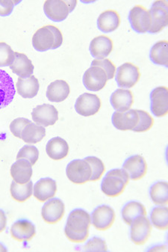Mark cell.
<instances>
[{"label": "cell", "instance_id": "1", "mask_svg": "<svg viewBox=\"0 0 168 252\" xmlns=\"http://www.w3.org/2000/svg\"><path fill=\"white\" fill-rule=\"evenodd\" d=\"M90 224V216L86 210L74 209L67 217L64 234L67 239L73 243H83L88 237Z\"/></svg>", "mask_w": 168, "mask_h": 252}, {"label": "cell", "instance_id": "2", "mask_svg": "<svg viewBox=\"0 0 168 252\" xmlns=\"http://www.w3.org/2000/svg\"><path fill=\"white\" fill-rule=\"evenodd\" d=\"M62 43V33L57 27L52 25L39 29L32 37L33 47L39 52L56 50L61 47Z\"/></svg>", "mask_w": 168, "mask_h": 252}, {"label": "cell", "instance_id": "3", "mask_svg": "<svg viewBox=\"0 0 168 252\" xmlns=\"http://www.w3.org/2000/svg\"><path fill=\"white\" fill-rule=\"evenodd\" d=\"M129 181V176L123 168L111 170L102 181V191L111 198L117 197L123 192Z\"/></svg>", "mask_w": 168, "mask_h": 252}, {"label": "cell", "instance_id": "4", "mask_svg": "<svg viewBox=\"0 0 168 252\" xmlns=\"http://www.w3.org/2000/svg\"><path fill=\"white\" fill-rule=\"evenodd\" d=\"M77 1H46L44 11L46 16L54 22H61L68 17L69 14L74 10Z\"/></svg>", "mask_w": 168, "mask_h": 252}, {"label": "cell", "instance_id": "5", "mask_svg": "<svg viewBox=\"0 0 168 252\" xmlns=\"http://www.w3.org/2000/svg\"><path fill=\"white\" fill-rule=\"evenodd\" d=\"M66 174L69 181L73 184H84L90 181L91 167L84 159H74L67 165Z\"/></svg>", "mask_w": 168, "mask_h": 252}, {"label": "cell", "instance_id": "6", "mask_svg": "<svg viewBox=\"0 0 168 252\" xmlns=\"http://www.w3.org/2000/svg\"><path fill=\"white\" fill-rule=\"evenodd\" d=\"M151 27L148 32L156 34L168 25V5L165 1H156L149 9Z\"/></svg>", "mask_w": 168, "mask_h": 252}, {"label": "cell", "instance_id": "7", "mask_svg": "<svg viewBox=\"0 0 168 252\" xmlns=\"http://www.w3.org/2000/svg\"><path fill=\"white\" fill-rule=\"evenodd\" d=\"M115 80L117 86L123 89H131L140 80L139 67L130 63H126L117 69Z\"/></svg>", "mask_w": 168, "mask_h": 252}, {"label": "cell", "instance_id": "8", "mask_svg": "<svg viewBox=\"0 0 168 252\" xmlns=\"http://www.w3.org/2000/svg\"><path fill=\"white\" fill-rule=\"evenodd\" d=\"M130 239L138 246L145 244L152 231V224L146 216L137 217L130 224Z\"/></svg>", "mask_w": 168, "mask_h": 252}, {"label": "cell", "instance_id": "9", "mask_svg": "<svg viewBox=\"0 0 168 252\" xmlns=\"http://www.w3.org/2000/svg\"><path fill=\"white\" fill-rule=\"evenodd\" d=\"M93 227L99 230L110 228L115 220V212L110 206L103 204L94 209L90 215Z\"/></svg>", "mask_w": 168, "mask_h": 252}, {"label": "cell", "instance_id": "10", "mask_svg": "<svg viewBox=\"0 0 168 252\" xmlns=\"http://www.w3.org/2000/svg\"><path fill=\"white\" fill-rule=\"evenodd\" d=\"M131 27L136 32H147L151 27V19L149 11L141 5H136L131 9L129 14Z\"/></svg>", "mask_w": 168, "mask_h": 252}, {"label": "cell", "instance_id": "11", "mask_svg": "<svg viewBox=\"0 0 168 252\" xmlns=\"http://www.w3.org/2000/svg\"><path fill=\"white\" fill-rule=\"evenodd\" d=\"M101 107V100L97 95L84 93L80 95L75 103V109L79 115L89 117L95 115Z\"/></svg>", "mask_w": 168, "mask_h": 252}, {"label": "cell", "instance_id": "12", "mask_svg": "<svg viewBox=\"0 0 168 252\" xmlns=\"http://www.w3.org/2000/svg\"><path fill=\"white\" fill-rule=\"evenodd\" d=\"M150 110L156 117L162 118L168 115V89L165 86H159L152 91L150 95Z\"/></svg>", "mask_w": 168, "mask_h": 252}, {"label": "cell", "instance_id": "13", "mask_svg": "<svg viewBox=\"0 0 168 252\" xmlns=\"http://www.w3.org/2000/svg\"><path fill=\"white\" fill-rule=\"evenodd\" d=\"M65 213V206L60 198H54L48 200L43 206L41 216L43 220L48 224H56L62 220Z\"/></svg>", "mask_w": 168, "mask_h": 252}, {"label": "cell", "instance_id": "14", "mask_svg": "<svg viewBox=\"0 0 168 252\" xmlns=\"http://www.w3.org/2000/svg\"><path fill=\"white\" fill-rule=\"evenodd\" d=\"M107 75L103 69L96 66H91L86 70L83 76V84L87 90L99 92L106 86Z\"/></svg>", "mask_w": 168, "mask_h": 252}, {"label": "cell", "instance_id": "15", "mask_svg": "<svg viewBox=\"0 0 168 252\" xmlns=\"http://www.w3.org/2000/svg\"><path fill=\"white\" fill-rule=\"evenodd\" d=\"M31 117L37 125L43 126H52L58 120V112L53 105L44 103L33 109Z\"/></svg>", "mask_w": 168, "mask_h": 252}, {"label": "cell", "instance_id": "16", "mask_svg": "<svg viewBox=\"0 0 168 252\" xmlns=\"http://www.w3.org/2000/svg\"><path fill=\"white\" fill-rule=\"evenodd\" d=\"M123 169L128 174L129 180L139 181L145 176L147 171V165L143 157L133 155L125 160Z\"/></svg>", "mask_w": 168, "mask_h": 252}, {"label": "cell", "instance_id": "17", "mask_svg": "<svg viewBox=\"0 0 168 252\" xmlns=\"http://www.w3.org/2000/svg\"><path fill=\"white\" fill-rule=\"evenodd\" d=\"M139 116L137 110L129 109L126 112L116 111L112 115V124L119 130H133L139 123Z\"/></svg>", "mask_w": 168, "mask_h": 252}, {"label": "cell", "instance_id": "18", "mask_svg": "<svg viewBox=\"0 0 168 252\" xmlns=\"http://www.w3.org/2000/svg\"><path fill=\"white\" fill-rule=\"evenodd\" d=\"M10 233L12 238L17 241H29L35 236L36 227L30 220L22 219L12 224Z\"/></svg>", "mask_w": 168, "mask_h": 252}, {"label": "cell", "instance_id": "19", "mask_svg": "<svg viewBox=\"0 0 168 252\" xmlns=\"http://www.w3.org/2000/svg\"><path fill=\"white\" fill-rule=\"evenodd\" d=\"M16 90L11 76L0 69V109L8 106L14 100Z\"/></svg>", "mask_w": 168, "mask_h": 252}, {"label": "cell", "instance_id": "20", "mask_svg": "<svg viewBox=\"0 0 168 252\" xmlns=\"http://www.w3.org/2000/svg\"><path fill=\"white\" fill-rule=\"evenodd\" d=\"M57 191L56 181L50 178H42L33 186V195L41 202L54 198Z\"/></svg>", "mask_w": 168, "mask_h": 252}, {"label": "cell", "instance_id": "21", "mask_svg": "<svg viewBox=\"0 0 168 252\" xmlns=\"http://www.w3.org/2000/svg\"><path fill=\"white\" fill-rule=\"evenodd\" d=\"M89 50L91 56L96 60H103L112 53L113 42L110 37L100 35L92 40Z\"/></svg>", "mask_w": 168, "mask_h": 252}, {"label": "cell", "instance_id": "22", "mask_svg": "<svg viewBox=\"0 0 168 252\" xmlns=\"http://www.w3.org/2000/svg\"><path fill=\"white\" fill-rule=\"evenodd\" d=\"M110 103L112 107L117 112H126L133 106L134 96L131 91L125 89H118L112 93Z\"/></svg>", "mask_w": 168, "mask_h": 252}, {"label": "cell", "instance_id": "23", "mask_svg": "<svg viewBox=\"0 0 168 252\" xmlns=\"http://www.w3.org/2000/svg\"><path fill=\"white\" fill-rule=\"evenodd\" d=\"M32 173V165L27 159H17L11 167V177L19 184H27L31 181Z\"/></svg>", "mask_w": 168, "mask_h": 252}, {"label": "cell", "instance_id": "24", "mask_svg": "<svg viewBox=\"0 0 168 252\" xmlns=\"http://www.w3.org/2000/svg\"><path fill=\"white\" fill-rule=\"evenodd\" d=\"M10 68L20 77L27 78L33 74L34 67L27 55L14 52V60L10 64Z\"/></svg>", "mask_w": 168, "mask_h": 252}, {"label": "cell", "instance_id": "25", "mask_svg": "<svg viewBox=\"0 0 168 252\" xmlns=\"http://www.w3.org/2000/svg\"><path fill=\"white\" fill-rule=\"evenodd\" d=\"M70 86L64 80H58L49 85L47 91V97L53 103H61L68 97Z\"/></svg>", "mask_w": 168, "mask_h": 252}, {"label": "cell", "instance_id": "26", "mask_svg": "<svg viewBox=\"0 0 168 252\" xmlns=\"http://www.w3.org/2000/svg\"><path fill=\"white\" fill-rule=\"evenodd\" d=\"M17 92L24 98L31 99L36 96L39 91L40 85L35 76H31L23 78L20 77L17 80Z\"/></svg>", "mask_w": 168, "mask_h": 252}, {"label": "cell", "instance_id": "27", "mask_svg": "<svg viewBox=\"0 0 168 252\" xmlns=\"http://www.w3.org/2000/svg\"><path fill=\"white\" fill-rule=\"evenodd\" d=\"M46 151L52 159L61 160L68 155L69 145L62 138H53L47 142Z\"/></svg>", "mask_w": 168, "mask_h": 252}, {"label": "cell", "instance_id": "28", "mask_svg": "<svg viewBox=\"0 0 168 252\" xmlns=\"http://www.w3.org/2000/svg\"><path fill=\"white\" fill-rule=\"evenodd\" d=\"M120 24L118 13L114 10H107L102 13L97 19V27L105 33L115 31Z\"/></svg>", "mask_w": 168, "mask_h": 252}, {"label": "cell", "instance_id": "29", "mask_svg": "<svg viewBox=\"0 0 168 252\" xmlns=\"http://www.w3.org/2000/svg\"><path fill=\"white\" fill-rule=\"evenodd\" d=\"M121 216L123 221L128 225H130L137 217L146 216V208L143 204L139 201H129L123 206Z\"/></svg>", "mask_w": 168, "mask_h": 252}, {"label": "cell", "instance_id": "30", "mask_svg": "<svg viewBox=\"0 0 168 252\" xmlns=\"http://www.w3.org/2000/svg\"><path fill=\"white\" fill-rule=\"evenodd\" d=\"M149 59L153 64L168 67V42L158 41L152 47L149 52Z\"/></svg>", "mask_w": 168, "mask_h": 252}, {"label": "cell", "instance_id": "31", "mask_svg": "<svg viewBox=\"0 0 168 252\" xmlns=\"http://www.w3.org/2000/svg\"><path fill=\"white\" fill-rule=\"evenodd\" d=\"M46 135L44 126L36 123H30L27 125L21 134V139L26 143L36 144L41 142Z\"/></svg>", "mask_w": 168, "mask_h": 252}, {"label": "cell", "instance_id": "32", "mask_svg": "<svg viewBox=\"0 0 168 252\" xmlns=\"http://www.w3.org/2000/svg\"><path fill=\"white\" fill-rule=\"evenodd\" d=\"M149 195L156 205L165 206L168 203V184L166 181H158L149 189Z\"/></svg>", "mask_w": 168, "mask_h": 252}, {"label": "cell", "instance_id": "33", "mask_svg": "<svg viewBox=\"0 0 168 252\" xmlns=\"http://www.w3.org/2000/svg\"><path fill=\"white\" fill-rule=\"evenodd\" d=\"M11 197L15 201L23 203L31 198L33 193L32 181H28L27 184H19L15 181H12L11 184Z\"/></svg>", "mask_w": 168, "mask_h": 252}, {"label": "cell", "instance_id": "34", "mask_svg": "<svg viewBox=\"0 0 168 252\" xmlns=\"http://www.w3.org/2000/svg\"><path fill=\"white\" fill-rule=\"evenodd\" d=\"M150 223L159 230H167L168 227V208L166 206L154 207L150 213Z\"/></svg>", "mask_w": 168, "mask_h": 252}, {"label": "cell", "instance_id": "35", "mask_svg": "<svg viewBox=\"0 0 168 252\" xmlns=\"http://www.w3.org/2000/svg\"><path fill=\"white\" fill-rule=\"evenodd\" d=\"M84 159L86 162H88L89 165L91 167L92 174L90 181H99L103 176L105 170H106L103 161L99 158H96V157H87V158H84Z\"/></svg>", "mask_w": 168, "mask_h": 252}, {"label": "cell", "instance_id": "36", "mask_svg": "<svg viewBox=\"0 0 168 252\" xmlns=\"http://www.w3.org/2000/svg\"><path fill=\"white\" fill-rule=\"evenodd\" d=\"M39 158V151L34 145H25L23 147L18 154H17V159H24L28 160L31 165H35Z\"/></svg>", "mask_w": 168, "mask_h": 252}, {"label": "cell", "instance_id": "37", "mask_svg": "<svg viewBox=\"0 0 168 252\" xmlns=\"http://www.w3.org/2000/svg\"><path fill=\"white\" fill-rule=\"evenodd\" d=\"M137 112L139 116V123L133 131L136 132H143L151 129L154 123V120L151 115L146 111L140 110V109L137 110Z\"/></svg>", "mask_w": 168, "mask_h": 252}, {"label": "cell", "instance_id": "38", "mask_svg": "<svg viewBox=\"0 0 168 252\" xmlns=\"http://www.w3.org/2000/svg\"><path fill=\"white\" fill-rule=\"evenodd\" d=\"M14 58V52L8 44L0 42V67L10 66Z\"/></svg>", "mask_w": 168, "mask_h": 252}, {"label": "cell", "instance_id": "39", "mask_svg": "<svg viewBox=\"0 0 168 252\" xmlns=\"http://www.w3.org/2000/svg\"><path fill=\"white\" fill-rule=\"evenodd\" d=\"M91 66L101 67L107 75L108 80L114 78L115 74L116 67L109 60H94L91 63Z\"/></svg>", "mask_w": 168, "mask_h": 252}, {"label": "cell", "instance_id": "40", "mask_svg": "<svg viewBox=\"0 0 168 252\" xmlns=\"http://www.w3.org/2000/svg\"><path fill=\"white\" fill-rule=\"evenodd\" d=\"M85 252H107V245L103 239L93 237L84 246Z\"/></svg>", "mask_w": 168, "mask_h": 252}, {"label": "cell", "instance_id": "41", "mask_svg": "<svg viewBox=\"0 0 168 252\" xmlns=\"http://www.w3.org/2000/svg\"><path fill=\"white\" fill-rule=\"evenodd\" d=\"M30 123H31V122L28 119H25V118H18V119H14L10 124V130L15 137L21 139L23 130Z\"/></svg>", "mask_w": 168, "mask_h": 252}, {"label": "cell", "instance_id": "42", "mask_svg": "<svg viewBox=\"0 0 168 252\" xmlns=\"http://www.w3.org/2000/svg\"><path fill=\"white\" fill-rule=\"evenodd\" d=\"M19 2V1H0V16H9L12 13L14 6Z\"/></svg>", "mask_w": 168, "mask_h": 252}, {"label": "cell", "instance_id": "43", "mask_svg": "<svg viewBox=\"0 0 168 252\" xmlns=\"http://www.w3.org/2000/svg\"><path fill=\"white\" fill-rule=\"evenodd\" d=\"M7 227V217L5 212L0 209V233L5 230Z\"/></svg>", "mask_w": 168, "mask_h": 252}, {"label": "cell", "instance_id": "44", "mask_svg": "<svg viewBox=\"0 0 168 252\" xmlns=\"http://www.w3.org/2000/svg\"><path fill=\"white\" fill-rule=\"evenodd\" d=\"M0 252H8L7 248L1 243H0Z\"/></svg>", "mask_w": 168, "mask_h": 252}]
</instances>
